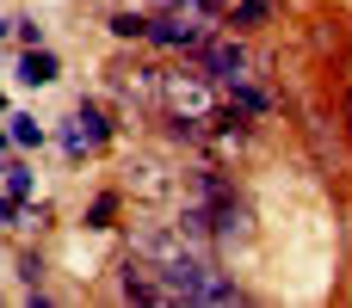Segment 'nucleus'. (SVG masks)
Masks as SVG:
<instances>
[{"label": "nucleus", "mask_w": 352, "mask_h": 308, "mask_svg": "<svg viewBox=\"0 0 352 308\" xmlns=\"http://www.w3.org/2000/svg\"><path fill=\"white\" fill-rule=\"evenodd\" d=\"M0 105H6V93H0Z\"/></svg>", "instance_id": "2eb2a0df"}, {"label": "nucleus", "mask_w": 352, "mask_h": 308, "mask_svg": "<svg viewBox=\"0 0 352 308\" xmlns=\"http://www.w3.org/2000/svg\"><path fill=\"white\" fill-rule=\"evenodd\" d=\"M6 142H12V123H6V130H0V154H6Z\"/></svg>", "instance_id": "ddd939ff"}, {"label": "nucleus", "mask_w": 352, "mask_h": 308, "mask_svg": "<svg viewBox=\"0 0 352 308\" xmlns=\"http://www.w3.org/2000/svg\"><path fill=\"white\" fill-rule=\"evenodd\" d=\"M198 56H204V74H210V80H223V86H229V80H248V68H254V62H248V49H241L235 37H204V49H198Z\"/></svg>", "instance_id": "7ed1b4c3"}, {"label": "nucleus", "mask_w": 352, "mask_h": 308, "mask_svg": "<svg viewBox=\"0 0 352 308\" xmlns=\"http://www.w3.org/2000/svg\"><path fill=\"white\" fill-rule=\"evenodd\" d=\"M111 216H118V198L105 191V198H93V210H87V228H111Z\"/></svg>", "instance_id": "9d476101"}, {"label": "nucleus", "mask_w": 352, "mask_h": 308, "mask_svg": "<svg viewBox=\"0 0 352 308\" xmlns=\"http://www.w3.org/2000/svg\"><path fill=\"white\" fill-rule=\"evenodd\" d=\"M105 136H111V123H105L99 105H80V111L62 123V148H68V154H87V148H99Z\"/></svg>", "instance_id": "20e7f679"}, {"label": "nucleus", "mask_w": 352, "mask_h": 308, "mask_svg": "<svg viewBox=\"0 0 352 308\" xmlns=\"http://www.w3.org/2000/svg\"><path fill=\"white\" fill-rule=\"evenodd\" d=\"M12 31H19V43H25V49H37V43H43V25H37V19H12Z\"/></svg>", "instance_id": "9b49d317"}, {"label": "nucleus", "mask_w": 352, "mask_h": 308, "mask_svg": "<svg viewBox=\"0 0 352 308\" xmlns=\"http://www.w3.org/2000/svg\"><path fill=\"white\" fill-rule=\"evenodd\" d=\"M229 105H241L248 117H266V111H272V99H266V93H254L248 80H229Z\"/></svg>", "instance_id": "423d86ee"}, {"label": "nucleus", "mask_w": 352, "mask_h": 308, "mask_svg": "<svg viewBox=\"0 0 352 308\" xmlns=\"http://www.w3.org/2000/svg\"><path fill=\"white\" fill-rule=\"evenodd\" d=\"M19 216H25V204H19V198H6V191H0V228H6V222H19Z\"/></svg>", "instance_id": "f8f14e48"}, {"label": "nucleus", "mask_w": 352, "mask_h": 308, "mask_svg": "<svg viewBox=\"0 0 352 308\" xmlns=\"http://www.w3.org/2000/svg\"><path fill=\"white\" fill-rule=\"evenodd\" d=\"M0 43H6V19H0Z\"/></svg>", "instance_id": "4468645a"}, {"label": "nucleus", "mask_w": 352, "mask_h": 308, "mask_svg": "<svg viewBox=\"0 0 352 308\" xmlns=\"http://www.w3.org/2000/svg\"><path fill=\"white\" fill-rule=\"evenodd\" d=\"M6 123H12V142H19V148H37V142H43V123H37V117L19 111V117H6Z\"/></svg>", "instance_id": "6e6552de"}, {"label": "nucleus", "mask_w": 352, "mask_h": 308, "mask_svg": "<svg viewBox=\"0 0 352 308\" xmlns=\"http://www.w3.org/2000/svg\"><path fill=\"white\" fill-rule=\"evenodd\" d=\"M111 31L130 43V37H148V19H142V12H118V19H111Z\"/></svg>", "instance_id": "1a4fd4ad"}, {"label": "nucleus", "mask_w": 352, "mask_h": 308, "mask_svg": "<svg viewBox=\"0 0 352 308\" xmlns=\"http://www.w3.org/2000/svg\"><path fill=\"white\" fill-rule=\"evenodd\" d=\"M198 204L210 210V235H217V241H248V204L235 198V185H229L217 167L198 173Z\"/></svg>", "instance_id": "f257e3e1"}, {"label": "nucleus", "mask_w": 352, "mask_h": 308, "mask_svg": "<svg viewBox=\"0 0 352 308\" xmlns=\"http://www.w3.org/2000/svg\"><path fill=\"white\" fill-rule=\"evenodd\" d=\"M56 74H62L56 49H43V43H37V49H25V56H19V80H25V86H50Z\"/></svg>", "instance_id": "39448f33"}, {"label": "nucleus", "mask_w": 352, "mask_h": 308, "mask_svg": "<svg viewBox=\"0 0 352 308\" xmlns=\"http://www.w3.org/2000/svg\"><path fill=\"white\" fill-rule=\"evenodd\" d=\"M0 191H6V198H19V204H25V198H31V191H37V173H31V167H6V173H0Z\"/></svg>", "instance_id": "0eeeda50"}, {"label": "nucleus", "mask_w": 352, "mask_h": 308, "mask_svg": "<svg viewBox=\"0 0 352 308\" xmlns=\"http://www.w3.org/2000/svg\"><path fill=\"white\" fill-rule=\"evenodd\" d=\"M161 99L173 105V117H192V123H204V117L217 111L210 74H167V80H161Z\"/></svg>", "instance_id": "f03ea898"}]
</instances>
